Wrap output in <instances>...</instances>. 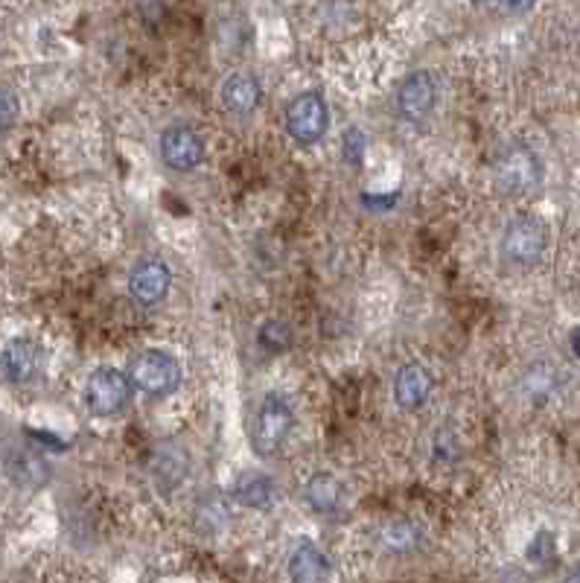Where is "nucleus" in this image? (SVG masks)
Instances as JSON below:
<instances>
[{"label":"nucleus","instance_id":"obj_1","mask_svg":"<svg viewBox=\"0 0 580 583\" xmlns=\"http://www.w3.org/2000/svg\"><path fill=\"white\" fill-rule=\"evenodd\" d=\"M181 362L167 350H140L138 356L129 362V382L132 389L143 391L149 396H167L181 385Z\"/></svg>","mask_w":580,"mask_h":583},{"label":"nucleus","instance_id":"obj_2","mask_svg":"<svg viewBox=\"0 0 580 583\" xmlns=\"http://www.w3.org/2000/svg\"><path fill=\"white\" fill-rule=\"evenodd\" d=\"M493 181L499 193L504 195H528L542 184V161L534 149L526 143H513L496 158Z\"/></svg>","mask_w":580,"mask_h":583},{"label":"nucleus","instance_id":"obj_3","mask_svg":"<svg viewBox=\"0 0 580 583\" xmlns=\"http://www.w3.org/2000/svg\"><path fill=\"white\" fill-rule=\"evenodd\" d=\"M292 426V405L280 394H269L263 403H260V409H257L254 414V423H251V450H254L260 459H271V455L283 446Z\"/></svg>","mask_w":580,"mask_h":583},{"label":"nucleus","instance_id":"obj_4","mask_svg":"<svg viewBox=\"0 0 580 583\" xmlns=\"http://www.w3.org/2000/svg\"><path fill=\"white\" fill-rule=\"evenodd\" d=\"M549 249V231L537 217H517L508 222L502 233V260L519 269L540 263L542 254Z\"/></svg>","mask_w":580,"mask_h":583},{"label":"nucleus","instance_id":"obj_5","mask_svg":"<svg viewBox=\"0 0 580 583\" xmlns=\"http://www.w3.org/2000/svg\"><path fill=\"white\" fill-rule=\"evenodd\" d=\"M132 400V382L117 368H97L86 382V405L93 418H114Z\"/></svg>","mask_w":580,"mask_h":583},{"label":"nucleus","instance_id":"obj_6","mask_svg":"<svg viewBox=\"0 0 580 583\" xmlns=\"http://www.w3.org/2000/svg\"><path fill=\"white\" fill-rule=\"evenodd\" d=\"M330 129V109L327 100L318 91H307L301 97H294L287 109V134L294 143L312 147L324 138Z\"/></svg>","mask_w":580,"mask_h":583},{"label":"nucleus","instance_id":"obj_7","mask_svg":"<svg viewBox=\"0 0 580 583\" xmlns=\"http://www.w3.org/2000/svg\"><path fill=\"white\" fill-rule=\"evenodd\" d=\"M161 161L176 172L196 170L204 158V140L196 132L193 125L176 123L170 129H163L161 134Z\"/></svg>","mask_w":580,"mask_h":583},{"label":"nucleus","instance_id":"obj_8","mask_svg":"<svg viewBox=\"0 0 580 583\" xmlns=\"http://www.w3.org/2000/svg\"><path fill=\"white\" fill-rule=\"evenodd\" d=\"M438 105V82L429 70H414L397 88V109L406 120H426Z\"/></svg>","mask_w":580,"mask_h":583},{"label":"nucleus","instance_id":"obj_9","mask_svg":"<svg viewBox=\"0 0 580 583\" xmlns=\"http://www.w3.org/2000/svg\"><path fill=\"white\" fill-rule=\"evenodd\" d=\"M170 265L163 263V260H156V257L140 260L132 269V274H129V295H132L140 306H156V303H161L163 298L170 295Z\"/></svg>","mask_w":580,"mask_h":583},{"label":"nucleus","instance_id":"obj_10","mask_svg":"<svg viewBox=\"0 0 580 583\" xmlns=\"http://www.w3.org/2000/svg\"><path fill=\"white\" fill-rule=\"evenodd\" d=\"M432 394V376L418 362L402 365L394 376V400L402 412H418Z\"/></svg>","mask_w":580,"mask_h":583},{"label":"nucleus","instance_id":"obj_11","mask_svg":"<svg viewBox=\"0 0 580 583\" xmlns=\"http://www.w3.org/2000/svg\"><path fill=\"white\" fill-rule=\"evenodd\" d=\"M39 344L30 339H12L7 348L0 350V373L9 382H30L39 371Z\"/></svg>","mask_w":580,"mask_h":583},{"label":"nucleus","instance_id":"obj_12","mask_svg":"<svg viewBox=\"0 0 580 583\" xmlns=\"http://www.w3.org/2000/svg\"><path fill=\"white\" fill-rule=\"evenodd\" d=\"M219 97H222V105L231 111V114L246 117L260 105L263 88H260L257 77H251V73H233V77H228L222 82Z\"/></svg>","mask_w":580,"mask_h":583},{"label":"nucleus","instance_id":"obj_13","mask_svg":"<svg viewBox=\"0 0 580 583\" xmlns=\"http://www.w3.org/2000/svg\"><path fill=\"white\" fill-rule=\"evenodd\" d=\"M330 575V560L318 545L303 540L289 557V581L292 583H324Z\"/></svg>","mask_w":580,"mask_h":583},{"label":"nucleus","instance_id":"obj_14","mask_svg":"<svg viewBox=\"0 0 580 583\" xmlns=\"http://www.w3.org/2000/svg\"><path fill=\"white\" fill-rule=\"evenodd\" d=\"M233 496L240 505L263 511L274 502V482L266 473H242L233 484Z\"/></svg>","mask_w":580,"mask_h":583},{"label":"nucleus","instance_id":"obj_15","mask_svg":"<svg viewBox=\"0 0 580 583\" xmlns=\"http://www.w3.org/2000/svg\"><path fill=\"white\" fill-rule=\"evenodd\" d=\"M307 502L316 513H333L341 502V484L336 475L316 473L307 482Z\"/></svg>","mask_w":580,"mask_h":583},{"label":"nucleus","instance_id":"obj_16","mask_svg":"<svg viewBox=\"0 0 580 583\" xmlns=\"http://www.w3.org/2000/svg\"><path fill=\"white\" fill-rule=\"evenodd\" d=\"M260 344H263L266 350L280 353V350H287L289 344H292V330L278 319L266 321V324L260 326Z\"/></svg>","mask_w":580,"mask_h":583},{"label":"nucleus","instance_id":"obj_17","mask_svg":"<svg viewBox=\"0 0 580 583\" xmlns=\"http://www.w3.org/2000/svg\"><path fill=\"white\" fill-rule=\"evenodd\" d=\"M364 149H368V138H364L362 129H348L344 132V138H341V155H344V161L350 163V167H359L364 158Z\"/></svg>","mask_w":580,"mask_h":583},{"label":"nucleus","instance_id":"obj_18","mask_svg":"<svg viewBox=\"0 0 580 583\" xmlns=\"http://www.w3.org/2000/svg\"><path fill=\"white\" fill-rule=\"evenodd\" d=\"M18 97L9 88L0 86V134H7L18 120Z\"/></svg>","mask_w":580,"mask_h":583},{"label":"nucleus","instance_id":"obj_19","mask_svg":"<svg viewBox=\"0 0 580 583\" xmlns=\"http://www.w3.org/2000/svg\"><path fill=\"white\" fill-rule=\"evenodd\" d=\"M386 545H391V549H411L414 545V529L409 522H394L391 529H386Z\"/></svg>","mask_w":580,"mask_h":583},{"label":"nucleus","instance_id":"obj_20","mask_svg":"<svg viewBox=\"0 0 580 583\" xmlns=\"http://www.w3.org/2000/svg\"><path fill=\"white\" fill-rule=\"evenodd\" d=\"M526 382H528V391H531V394L546 396L551 385H554V371H551L549 365H546V373H537V368H531V373L526 376Z\"/></svg>","mask_w":580,"mask_h":583},{"label":"nucleus","instance_id":"obj_21","mask_svg":"<svg viewBox=\"0 0 580 583\" xmlns=\"http://www.w3.org/2000/svg\"><path fill=\"white\" fill-rule=\"evenodd\" d=\"M551 552H554V540H551L549 531H542V534H537V540L531 543V549H528V557H551Z\"/></svg>","mask_w":580,"mask_h":583},{"label":"nucleus","instance_id":"obj_22","mask_svg":"<svg viewBox=\"0 0 580 583\" xmlns=\"http://www.w3.org/2000/svg\"><path fill=\"white\" fill-rule=\"evenodd\" d=\"M569 344H572L574 356L580 359V326H574V330H572V335H569Z\"/></svg>","mask_w":580,"mask_h":583},{"label":"nucleus","instance_id":"obj_23","mask_svg":"<svg viewBox=\"0 0 580 583\" xmlns=\"http://www.w3.org/2000/svg\"><path fill=\"white\" fill-rule=\"evenodd\" d=\"M563 583H580V566L572 569V572L563 577Z\"/></svg>","mask_w":580,"mask_h":583}]
</instances>
